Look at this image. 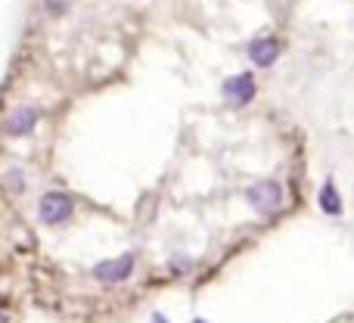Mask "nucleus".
I'll return each instance as SVG.
<instances>
[{
    "label": "nucleus",
    "instance_id": "f257e3e1",
    "mask_svg": "<svg viewBox=\"0 0 354 323\" xmlns=\"http://www.w3.org/2000/svg\"><path fill=\"white\" fill-rule=\"evenodd\" d=\"M72 214H75V199L68 193H62V190H50V193H44L41 202H37V218L50 227L66 224Z\"/></svg>",
    "mask_w": 354,
    "mask_h": 323
},
{
    "label": "nucleus",
    "instance_id": "f03ea898",
    "mask_svg": "<svg viewBox=\"0 0 354 323\" xmlns=\"http://www.w3.org/2000/svg\"><path fill=\"white\" fill-rule=\"evenodd\" d=\"M245 199L258 214H274L283 205V187L277 181H258L245 190Z\"/></svg>",
    "mask_w": 354,
    "mask_h": 323
},
{
    "label": "nucleus",
    "instance_id": "7ed1b4c3",
    "mask_svg": "<svg viewBox=\"0 0 354 323\" xmlns=\"http://www.w3.org/2000/svg\"><path fill=\"white\" fill-rule=\"evenodd\" d=\"M134 252H124V255L118 258H109V261H100L97 268H93V277H97L100 283H109V286H115V283H124L131 274H134Z\"/></svg>",
    "mask_w": 354,
    "mask_h": 323
},
{
    "label": "nucleus",
    "instance_id": "20e7f679",
    "mask_svg": "<svg viewBox=\"0 0 354 323\" xmlns=\"http://www.w3.org/2000/svg\"><path fill=\"white\" fill-rule=\"evenodd\" d=\"M41 122V109L37 106H16L10 116L3 118V134L6 137H28Z\"/></svg>",
    "mask_w": 354,
    "mask_h": 323
},
{
    "label": "nucleus",
    "instance_id": "39448f33",
    "mask_svg": "<svg viewBox=\"0 0 354 323\" xmlns=\"http://www.w3.org/2000/svg\"><path fill=\"white\" fill-rule=\"evenodd\" d=\"M255 93H258V87H255L252 72H239V75H233V78L224 81V100H227V103H233V106L252 103V97H255Z\"/></svg>",
    "mask_w": 354,
    "mask_h": 323
},
{
    "label": "nucleus",
    "instance_id": "423d86ee",
    "mask_svg": "<svg viewBox=\"0 0 354 323\" xmlns=\"http://www.w3.org/2000/svg\"><path fill=\"white\" fill-rule=\"evenodd\" d=\"M280 53H283L280 37H274V35L255 37V41L249 44V59H252V66H258V68H270L280 59Z\"/></svg>",
    "mask_w": 354,
    "mask_h": 323
},
{
    "label": "nucleus",
    "instance_id": "0eeeda50",
    "mask_svg": "<svg viewBox=\"0 0 354 323\" xmlns=\"http://www.w3.org/2000/svg\"><path fill=\"white\" fill-rule=\"evenodd\" d=\"M317 202H320V208H324L326 214H333V218H339V214H342V196H339V190H336V183H333V177H326V181H324Z\"/></svg>",
    "mask_w": 354,
    "mask_h": 323
},
{
    "label": "nucleus",
    "instance_id": "6e6552de",
    "mask_svg": "<svg viewBox=\"0 0 354 323\" xmlns=\"http://www.w3.org/2000/svg\"><path fill=\"white\" fill-rule=\"evenodd\" d=\"M3 181H6V190H10L12 196H22L25 187H28V181H25V171H22V168H10Z\"/></svg>",
    "mask_w": 354,
    "mask_h": 323
},
{
    "label": "nucleus",
    "instance_id": "1a4fd4ad",
    "mask_svg": "<svg viewBox=\"0 0 354 323\" xmlns=\"http://www.w3.org/2000/svg\"><path fill=\"white\" fill-rule=\"evenodd\" d=\"M44 10H47V16L59 19L68 12V0H44Z\"/></svg>",
    "mask_w": 354,
    "mask_h": 323
},
{
    "label": "nucleus",
    "instance_id": "9d476101",
    "mask_svg": "<svg viewBox=\"0 0 354 323\" xmlns=\"http://www.w3.org/2000/svg\"><path fill=\"white\" fill-rule=\"evenodd\" d=\"M171 270H174V274H183V270H189V258H180V255L171 258Z\"/></svg>",
    "mask_w": 354,
    "mask_h": 323
},
{
    "label": "nucleus",
    "instance_id": "9b49d317",
    "mask_svg": "<svg viewBox=\"0 0 354 323\" xmlns=\"http://www.w3.org/2000/svg\"><path fill=\"white\" fill-rule=\"evenodd\" d=\"M153 323H168V320L162 317V314H153Z\"/></svg>",
    "mask_w": 354,
    "mask_h": 323
},
{
    "label": "nucleus",
    "instance_id": "f8f14e48",
    "mask_svg": "<svg viewBox=\"0 0 354 323\" xmlns=\"http://www.w3.org/2000/svg\"><path fill=\"white\" fill-rule=\"evenodd\" d=\"M0 323H10V317H6V311H0Z\"/></svg>",
    "mask_w": 354,
    "mask_h": 323
},
{
    "label": "nucleus",
    "instance_id": "ddd939ff",
    "mask_svg": "<svg viewBox=\"0 0 354 323\" xmlns=\"http://www.w3.org/2000/svg\"><path fill=\"white\" fill-rule=\"evenodd\" d=\"M193 323H205V320H193Z\"/></svg>",
    "mask_w": 354,
    "mask_h": 323
}]
</instances>
